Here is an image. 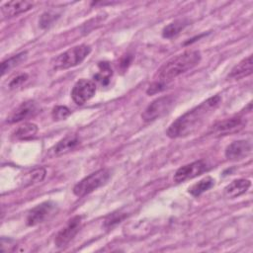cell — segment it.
I'll return each mask as SVG.
<instances>
[{
	"instance_id": "cell-9",
	"label": "cell",
	"mask_w": 253,
	"mask_h": 253,
	"mask_svg": "<svg viewBox=\"0 0 253 253\" xmlns=\"http://www.w3.org/2000/svg\"><path fill=\"white\" fill-rule=\"evenodd\" d=\"M207 170H208L207 163L204 160H198L180 167L174 175V181L176 183L185 182L187 180L200 176Z\"/></svg>"
},
{
	"instance_id": "cell-27",
	"label": "cell",
	"mask_w": 253,
	"mask_h": 253,
	"mask_svg": "<svg viewBox=\"0 0 253 253\" xmlns=\"http://www.w3.org/2000/svg\"><path fill=\"white\" fill-rule=\"evenodd\" d=\"M165 85H166L165 83H162V82H159V81H154L151 85H149L146 93L148 95H153V94L159 93L165 88Z\"/></svg>"
},
{
	"instance_id": "cell-3",
	"label": "cell",
	"mask_w": 253,
	"mask_h": 253,
	"mask_svg": "<svg viewBox=\"0 0 253 253\" xmlns=\"http://www.w3.org/2000/svg\"><path fill=\"white\" fill-rule=\"evenodd\" d=\"M91 52V46L88 44H79L58 54L51 60L54 70H64L80 64Z\"/></svg>"
},
{
	"instance_id": "cell-4",
	"label": "cell",
	"mask_w": 253,
	"mask_h": 253,
	"mask_svg": "<svg viewBox=\"0 0 253 253\" xmlns=\"http://www.w3.org/2000/svg\"><path fill=\"white\" fill-rule=\"evenodd\" d=\"M111 172L107 168L99 169L87 177L79 181L73 188V193L77 197H84L93 191L97 190L101 186L105 185L110 179Z\"/></svg>"
},
{
	"instance_id": "cell-20",
	"label": "cell",
	"mask_w": 253,
	"mask_h": 253,
	"mask_svg": "<svg viewBox=\"0 0 253 253\" xmlns=\"http://www.w3.org/2000/svg\"><path fill=\"white\" fill-rule=\"evenodd\" d=\"M213 184H214V180L211 177L208 176L202 179L201 181H199L198 183L194 184L192 187H190L188 189V192L194 197H199L203 193L210 190L213 186Z\"/></svg>"
},
{
	"instance_id": "cell-21",
	"label": "cell",
	"mask_w": 253,
	"mask_h": 253,
	"mask_svg": "<svg viewBox=\"0 0 253 253\" xmlns=\"http://www.w3.org/2000/svg\"><path fill=\"white\" fill-rule=\"evenodd\" d=\"M27 57V52H20L4 61H2L1 63V75H4L7 71L11 70L12 68L16 67L17 65H19L21 62H23Z\"/></svg>"
},
{
	"instance_id": "cell-13",
	"label": "cell",
	"mask_w": 253,
	"mask_h": 253,
	"mask_svg": "<svg viewBox=\"0 0 253 253\" xmlns=\"http://www.w3.org/2000/svg\"><path fill=\"white\" fill-rule=\"evenodd\" d=\"M32 7L33 3L30 1H9L2 5L1 14L4 18H11L29 11Z\"/></svg>"
},
{
	"instance_id": "cell-25",
	"label": "cell",
	"mask_w": 253,
	"mask_h": 253,
	"mask_svg": "<svg viewBox=\"0 0 253 253\" xmlns=\"http://www.w3.org/2000/svg\"><path fill=\"white\" fill-rule=\"evenodd\" d=\"M126 214L124 213H121V212H114V213H111L106 219H105V226L110 228V227H113L115 224L121 222L124 218H125Z\"/></svg>"
},
{
	"instance_id": "cell-14",
	"label": "cell",
	"mask_w": 253,
	"mask_h": 253,
	"mask_svg": "<svg viewBox=\"0 0 253 253\" xmlns=\"http://www.w3.org/2000/svg\"><path fill=\"white\" fill-rule=\"evenodd\" d=\"M79 144V139L76 135H67L61 140H59L52 148L48 151V156L54 157L65 154L73 150Z\"/></svg>"
},
{
	"instance_id": "cell-22",
	"label": "cell",
	"mask_w": 253,
	"mask_h": 253,
	"mask_svg": "<svg viewBox=\"0 0 253 253\" xmlns=\"http://www.w3.org/2000/svg\"><path fill=\"white\" fill-rule=\"evenodd\" d=\"M46 171L44 168H37L34 169L32 172H30L26 178V185H32V184H36L39 182H42L44 177H45Z\"/></svg>"
},
{
	"instance_id": "cell-5",
	"label": "cell",
	"mask_w": 253,
	"mask_h": 253,
	"mask_svg": "<svg viewBox=\"0 0 253 253\" xmlns=\"http://www.w3.org/2000/svg\"><path fill=\"white\" fill-rule=\"evenodd\" d=\"M174 97L171 95L163 96L152 101L141 114V118L144 122L155 121L164 116L174 104Z\"/></svg>"
},
{
	"instance_id": "cell-6",
	"label": "cell",
	"mask_w": 253,
	"mask_h": 253,
	"mask_svg": "<svg viewBox=\"0 0 253 253\" xmlns=\"http://www.w3.org/2000/svg\"><path fill=\"white\" fill-rule=\"evenodd\" d=\"M96 92V83L89 79H79L73 86L71 97L75 104L83 105L89 101Z\"/></svg>"
},
{
	"instance_id": "cell-7",
	"label": "cell",
	"mask_w": 253,
	"mask_h": 253,
	"mask_svg": "<svg viewBox=\"0 0 253 253\" xmlns=\"http://www.w3.org/2000/svg\"><path fill=\"white\" fill-rule=\"evenodd\" d=\"M55 209H56V204L51 201L41 203L40 205L36 206L28 212L27 219H26L27 224L29 226H34L43 222L54 212Z\"/></svg>"
},
{
	"instance_id": "cell-12",
	"label": "cell",
	"mask_w": 253,
	"mask_h": 253,
	"mask_svg": "<svg viewBox=\"0 0 253 253\" xmlns=\"http://www.w3.org/2000/svg\"><path fill=\"white\" fill-rule=\"evenodd\" d=\"M39 112V107L37 103L33 101L22 103L15 111H13L9 117L7 118V122L12 123H18L21 121H24L26 119H29L31 117H34Z\"/></svg>"
},
{
	"instance_id": "cell-8",
	"label": "cell",
	"mask_w": 253,
	"mask_h": 253,
	"mask_svg": "<svg viewBox=\"0 0 253 253\" xmlns=\"http://www.w3.org/2000/svg\"><path fill=\"white\" fill-rule=\"evenodd\" d=\"M82 225V216L76 215L72 217L67 224L57 233L55 237V245L57 247L66 246L79 232Z\"/></svg>"
},
{
	"instance_id": "cell-17",
	"label": "cell",
	"mask_w": 253,
	"mask_h": 253,
	"mask_svg": "<svg viewBox=\"0 0 253 253\" xmlns=\"http://www.w3.org/2000/svg\"><path fill=\"white\" fill-rule=\"evenodd\" d=\"M37 132H38L37 125H35L33 123H26V124L20 126L13 132V137L15 139H19V140L30 139V138L34 137Z\"/></svg>"
},
{
	"instance_id": "cell-24",
	"label": "cell",
	"mask_w": 253,
	"mask_h": 253,
	"mask_svg": "<svg viewBox=\"0 0 253 253\" xmlns=\"http://www.w3.org/2000/svg\"><path fill=\"white\" fill-rule=\"evenodd\" d=\"M70 110L65 106H56L52 109L51 117L54 121L65 120L70 115Z\"/></svg>"
},
{
	"instance_id": "cell-16",
	"label": "cell",
	"mask_w": 253,
	"mask_h": 253,
	"mask_svg": "<svg viewBox=\"0 0 253 253\" xmlns=\"http://www.w3.org/2000/svg\"><path fill=\"white\" fill-rule=\"evenodd\" d=\"M252 55H249L242 59L239 63H237L228 74V78L230 79H241L252 73Z\"/></svg>"
},
{
	"instance_id": "cell-18",
	"label": "cell",
	"mask_w": 253,
	"mask_h": 253,
	"mask_svg": "<svg viewBox=\"0 0 253 253\" xmlns=\"http://www.w3.org/2000/svg\"><path fill=\"white\" fill-rule=\"evenodd\" d=\"M188 24L189 22L187 20H176L164 27V29L162 30V37L165 39H172L179 35Z\"/></svg>"
},
{
	"instance_id": "cell-19",
	"label": "cell",
	"mask_w": 253,
	"mask_h": 253,
	"mask_svg": "<svg viewBox=\"0 0 253 253\" xmlns=\"http://www.w3.org/2000/svg\"><path fill=\"white\" fill-rule=\"evenodd\" d=\"M112 74H113V71L109 62L103 61L98 64V72L94 74V79L96 82L100 83L102 86H106L109 84Z\"/></svg>"
},
{
	"instance_id": "cell-10",
	"label": "cell",
	"mask_w": 253,
	"mask_h": 253,
	"mask_svg": "<svg viewBox=\"0 0 253 253\" xmlns=\"http://www.w3.org/2000/svg\"><path fill=\"white\" fill-rule=\"evenodd\" d=\"M252 150L251 143L247 140H236L231 142L225 148V156L232 161L242 160L247 157Z\"/></svg>"
},
{
	"instance_id": "cell-11",
	"label": "cell",
	"mask_w": 253,
	"mask_h": 253,
	"mask_svg": "<svg viewBox=\"0 0 253 253\" xmlns=\"http://www.w3.org/2000/svg\"><path fill=\"white\" fill-rule=\"evenodd\" d=\"M245 122L240 117H233L216 123L212 126L211 131L215 135H225L234 131H238L244 126Z\"/></svg>"
},
{
	"instance_id": "cell-26",
	"label": "cell",
	"mask_w": 253,
	"mask_h": 253,
	"mask_svg": "<svg viewBox=\"0 0 253 253\" xmlns=\"http://www.w3.org/2000/svg\"><path fill=\"white\" fill-rule=\"evenodd\" d=\"M28 79V75L26 73H21L13 77L9 82V88L10 89H16L20 87L24 82H26Z\"/></svg>"
},
{
	"instance_id": "cell-2",
	"label": "cell",
	"mask_w": 253,
	"mask_h": 253,
	"mask_svg": "<svg viewBox=\"0 0 253 253\" xmlns=\"http://www.w3.org/2000/svg\"><path fill=\"white\" fill-rule=\"evenodd\" d=\"M201 61V53L198 50H187L165 62L157 71L156 81L167 84L179 75L194 68Z\"/></svg>"
},
{
	"instance_id": "cell-23",
	"label": "cell",
	"mask_w": 253,
	"mask_h": 253,
	"mask_svg": "<svg viewBox=\"0 0 253 253\" xmlns=\"http://www.w3.org/2000/svg\"><path fill=\"white\" fill-rule=\"evenodd\" d=\"M58 14H55L51 11H46L44 12L43 14H42L41 18H40V21H39V24H40V27L42 29H46L48 28L49 26L52 25V23L58 18Z\"/></svg>"
},
{
	"instance_id": "cell-1",
	"label": "cell",
	"mask_w": 253,
	"mask_h": 253,
	"mask_svg": "<svg viewBox=\"0 0 253 253\" xmlns=\"http://www.w3.org/2000/svg\"><path fill=\"white\" fill-rule=\"evenodd\" d=\"M220 101L221 98L219 95L210 97L174 121L169 126L166 134L170 138L185 137L192 134L214 112Z\"/></svg>"
},
{
	"instance_id": "cell-15",
	"label": "cell",
	"mask_w": 253,
	"mask_h": 253,
	"mask_svg": "<svg viewBox=\"0 0 253 253\" xmlns=\"http://www.w3.org/2000/svg\"><path fill=\"white\" fill-rule=\"evenodd\" d=\"M251 186V182L247 179H236L229 183L223 190V194L228 199H234L244 194Z\"/></svg>"
}]
</instances>
